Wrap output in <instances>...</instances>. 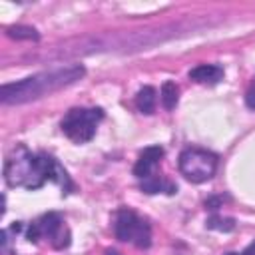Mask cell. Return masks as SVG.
Listing matches in <instances>:
<instances>
[{
  "label": "cell",
  "mask_w": 255,
  "mask_h": 255,
  "mask_svg": "<svg viewBox=\"0 0 255 255\" xmlns=\"http://www.w3.org/2000/svg\"><path fill=\"white\" fill-rule=\"evenodd\" d=\"M86 74V68L82 64H70V66H60L48 72L34 74L30 78H24L14 84H4L0 90V100L2 104H26L32 100H38L42 96H48L60 88H66L78 80H82Z\"/></svg>",
  "instance_id": "obj_1"
},
{
  "label": "cell",
  "mask_w": 255,
  "mask_h": 255,
  "mask_svg": "<svg viewBox=\"0 0 255 255\" xmlns=\"http://www.w3.org/2000/svg\"><path fill=\"white\" fill-rule=\"evenodd\" d=\"M215 169H217V155L207 149L187 147L179 153V171L191 183L209 181L215 175Z\"/></svg>",
  "instance_id": "obj_2"
},
{
  "label": "cell",
  "mask_w": 255,
  "mask_h": 255,
  "mask_svg": "<svg viewBox=\"0 0 255 255\" xmlns=\"http://www.w3.org/2000/svg\"><path fill=\"white\" fill-rule=\"evenodd\" d=\"M104 118V112L100 108H92V110H86V108H74L66 114V118L62 120V131L78 141V143H84V141H90L96 133V126L98 122Z\"/></svg>",
  "instance_id": "obj_3"
},
{
  "label": "cell",
  "mask_w": 255,
  "mask_h": 255,
  "mask_svg": "<svg viewBox=\"0 0 255 255\" xmlns=\"http://www.w3.org/2000/svg\"><path fill=\"white\" fill-rule=\"evenodd\" d=\"M139 217L129 211V209H120L118 215H116V223H114V233H116V239L120 241H133V235L139 227Z\"/></svg>",
  "instance_id": "obj_4"
},
{
  "label": "cell",
  "mask_w": 255,
  "mask_h": 255,
  "mask_svg": "<svg viewBox=\"0 0 255 255\" xmlns=\"http://www.w3.org/2000/svg\"><path fill=\"white\" fill-rule=\"evenodd\" d=\"M161 157H163V147H159V145H149V147H145V149L139 153V157H137V161H135V165H133V175L139 177V179L149 177L151 167H153Z\"/></svg>",
  "instance_id": "obj_5"
},
{
  "label": "cell",
  "mask_w": 255,
  "mask_h": 255,
  "mask_svg": "<svg viewBox=\"0 0 255 255\" xmlns=\"http://www.w3.org/2000/svg\"><path fill=\"white\" fill-rule=\"evenodd\" d=\"M189 78L197 84H217L223 78V68L215 64H199L189 70Z\"/></svg>",
  "instance_id": "obj_6"
},
{
  "label": "cell",
  "mask_w": 255,
  "mask_h": 255,
  "mask_svg": "<svg viewBox=\"0 0 255 255\" xmlns=\"http://www.w3.org/2000/svg\"><path fill=\"white\" fill-rule=\"evenodd\" d=\"M155 100H157L155 90H153L151 86H143V88L137 92V96H135V106H137V110H139L141 114L149 116V114H153V110H155Z\"/></svg>",
  "instance_id": "obj_7"
},
{
  "label": "cell",
  "mask_w": 255,
  "mask_h": 255,
  "mask_svg": "<svg viewBox=\"0 0 255 255\" xmlns=\"http://www.w3.org/2000/svg\"><path fill=\"white\" fill-rule=\"evenodd\" d=\"M38 225H40L42 235H46V237L52 239L62 229V217L58 213H46L42 219H38Z\"/></svg>",
  "instance_id": "obj_8"
},
{
  "label": "cell",
  "mask_w": 255,
  "mask_h": 255,
  "mask_svg": "<svg viewBox=\"0 0 255 255\" xmlns=\"http://www.w3.org/2000/svg\"><path fill=\"white\" fill-rule=\"evenodd\" d=\"M161 104H163V108L165 110H173L175 106H177V98H179V88H177V84L175 82H171V80H167V82H163V86H161Z\"/></svg>",
  "instance_id": "obj_9"
},
{
  "label": "cell",
  "mask_w": 255,
  "mask_h": 255,
  "mask_svg": "<svg viewBox=\"0 0 255 255\" xmlns=\"http://www.w3.org/2000/svg\"><path fill=\"white\" fill-rule=\"evenodd\" d=\"M6 34L10 38H14V40H38L40 38V34H38L36 28L24 26V24H16V26L6 28Z\"/></svg>",
  "instance_id": "obj_10"
},
{
  "label": "cell",
  "mask_w": 255,
  "mask_h": 255,
  "mask_svg": "<svg viewBox=\"0 0 255 255\" xmlns=\"http://www.w3.org/2000/svg\"><path fill=\"white\" fill-rule=\"evenodd\" d=\"M161 189H165V193H175V185L173 183H163L159 177H145L141 181V191L145 193H159Z\"/></svg>",
  "instance_id": "obj_11"
},
{
  "label": "cell",
  "mask_w": 255,
  "mask_h": 255,
  "mask_svg": "<svg viewBox=\"0 0 255 255\" xmlns=\"http://www.w3.org/2000/svg\"><path fill=\"white\" fill-rule=\"evenodd\" d=\"M133 245L137 249H147L151 245V229H149V223L147 221H139V227L133 235Z\"/></svg>",
  "instance_id": "obj_12"
},
{
  "label": "cell",
  "mask_w": 255,
  "mask_h": 255,
  "mask_svg": "<svg viewBox=\"0 0 255 255\" xmlns=\"http://www.w3.org/2000/svg\"><path fill=\"white\" fill-rule=\"evenodd\" d=\"M207 227L217 229V231H233L235 221L231 217H211V219H207Z\"/></svg>",
  "instance_id": "obj_13"
},
{
  "label": "cell",
  "mask_w": 255,
  "mask_h": 255,
  "mask_svg": "<svg viewBox=\"0 0 255 255\" xmlns=\"http://www.w3.org/2000/svg\"><path fill=\"white\" fill-rule=\"evenodd\" d=\"M50 241H52V245H54L56 249H64V247H68V245H70V231L62 225V229H60V231H58Z\"/></svg>",
  "instance_id": "obj_14"
},
{
  "label": "cell",
  "mask_w": 255,
  "mask_h": 255,
  "mask_svg": "<svg viewBox=\"0 0 255 255\" xmlns=\"http://www.w3.org/2000/svg\"><path fill=\"white\" fill-rule=\"evenodd\" d=\"M26 237H28V241H38V239L42 237V231H40V225H38V221H36V223H32V225L28 227V233H26Z\"/></svg>",
  "instance_id": "obj_15"
},
{
  "label": "cell",
  "mask_w": 255,
  "mask_h": 255,
  "mask_svg": "<svg viewBox=\"0 0 255 255\" xmlns=\"http://www.w3.org/2000/svg\"><path fill=\"white\" fill-rule=\"evenodd\" d=\"M245 104H247L249 110H255V86H251V88L247 90V94H245Z\"/></svg>",
  "instance_id": "obj_16"
},
{
  "label": "cell",
  "mask_w": 255,
  "mask_h": 255,
  "mask_svg": "<svg viewBox=\"0 0 255 255\" xmlns=\"http://www.w3.org/2000/svg\"><path fill=\"white\" fill-rule=\"evenodd\" d=\"M205 207H209V209H219L221 207V197H209L207 201H205Z\"/></svg>",
  "instance_id": "obj_17"
},
{
  "label": "cell",
  "mask_w": 255,
  "mask_h": 255,
  "mask_svg": "<svg viewBox=\"0 0 255 255\" xmlns=\"http://www.w3.org/2000/svg\"><path fill=\"white\" fill-rule=\"evenodd\" d=\"M239 255H255V241H253L251 245H247V247L243 249V253H239Z\"/></svg>",
  "instance_id": "obj_18"
},
{
  "label": "cell",
  "mask_w": 255,
  "mask_h": 255,
  "mask_svg": "<svg viewBox=\"0 0 255 255\" xmlns=\"http://www.w3.org/2000/svg\"><path fill=\"white\" fill-rule=\"evenodd\" d=\"M106 255H118V251H114V249H108V251H106Z\"/></svg>",
  "instance_id": "obj_19"
},
{
  "label": "cell",
  "mask_w": 255,
  "mask_h": 255,
  "mask_svg": "<svg viewBox=\"0 0 255 255\" xmlns=\"http://www.w3.org/2000/svg\"><path fill=\"white\" fill-rule=\"evenodd\" d=\"M227 255H237V253H227Z\"/></svg>",
  "instance_id": "obj_20"
}]
</instances>
